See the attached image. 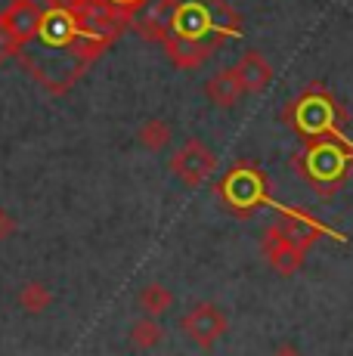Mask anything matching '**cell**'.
<instances>
[{"instance_id": "1", "label": "cell", "mask_w": 353, "mask_h": 356, "mask_svg": "<svg viewBox=\"0 0 353 356\" xmlns=\"http://www.w3.org/2000/svg\"><path fill=\"white\" fill-rule=\"evenodd\" d=\"M282 118L301 136H307V140H331V143H341V146L353 149L347 143V136H344L347 115H344L341 102L331 97L322 84H310L301 97L285 108Z\"/></svg>"}, {"instance_id": "2", "label": "cell", "mask_w": 353, "mask_h": 356, "mask_svg": "<svg viewBox=\"0 0 353 356\" xmlns=\"http://www.w3.org/2000/svg\"><path fill=\"white\" fill-rule=\"evenodd\" d=\"M353 149L341 146L331 140H316L313 146H307L301 155H295L297 174L307 183H313L319 193H331L347 180V161Z\"/></svg>"}, {"instance_id": "3", "label": "cell", "mask_w": 353, "mask_h": 356, "mask_svg": "<svg viewBox=\"0 0 353 356\" xmlns=\"http://www.w3.org/2000/svg\"><path fill=\"white\" fill-rule=\"evenodd\" d=\"M167 168H171V174L183 183V186L195 189V186H202V183L211 180V174L217 170V155L202 140H186L171 155Z\"/></svg>"}, {"instance_id": "4", "label": "cell", "mask_w": 353, "mask_h": 356, "mask_svg": "<svg viewBox=\"0 0 353 356\" xmlns=\"http://www.w3.org/2000/svg\"><path fill=\"white\" fill-rule=\"evenodd\" d=\"M227 328H229L227 313L217 304H208V300L195 304L192 310L180 319V332L186 334L195 347H214L217 341L227 334Z\"/></svg>"}, {"instance_id": "5", "label": "cell", "mask_w": 353, "mask_h": 356, "mask_svg": "<svg viewBox=\"0 0 353 356\" xmlns=\"http://www.w3.org/2000/svg\"><path fill=\"white\" fill-rule=\"evenodd\" d=\"M220 195L236 211H251L257 202H263V174L254 164H236L220 183Z\"/></svg>"}, {"instance_id": "6", "label": "cell", "mask_w": 353, "mask_h": 356, "mask_svg": "<svg viewBox=\"0 0 353 356\" xmlns=\"http://www.w3.org/2000/svg\"><path fill=\"white\" fill-rule=\"evenodd\" d=\"M261 254L279 276H295V273H301L307 251L297 248V245L273 223V227H267V232H263V238H261Z\"/></svg>"}, {"instance_id": "7", "label": "cell", "mask_w": 353, "mask_h": 356, "mask_svg": "<svg viewBox=\"0 0 353 356\" xmlns=\"http://www.w3.org/2000/svg\"><path fill=\"white\" fill-rule=\"evenodd\" d=\"M176 3H180V0H142L137 10L131 13V29L137 31L142 40L161 44V40L167 38V29H171Z\"/></svg>"}, {"instance_id": "8", "label": "cell", "mask_w": 353, "mask_h": 356, "mask_svg": "<svg viewBox=\"0 0 353 356\" xmlns=\"http://www.w3.org/2000/svg\"><path fill=\"white\" fill-rule=\"evenodd\" d=\"M233 74L236 81H239L242 93L251 97V93H263L270 84H273V65H270L267 56H261L257 50H248L245 56L239 59V63L233 65Z\"/></svg>"}, {"instance_id": "9", "label": "cell", "mask_w": 353, "mask_h": 356, "mask_svg": "<svg viewBox=\"0 0 353 356\" xmlns=\"http://www.w3.org/2000/svg\"><path fill=\"white\" fill-rule=\"evenodd\" d=\"M40 16H44V10H40L35 0H13V3L0 13V22L13 31V38H16L19 47H22L38 34Z\"/></svg>"}, {"instance_id": "10", "label": "cell", "mask_w": 353, "mask_h": 356, "mask_svg": "<svg viewBox=\"0 0 353 356\" xmlns=\"http://www.w3.org/2000/svg\"><path fill=\"white\" fill-rule=\"evenodd\" d=\"M161 47H165L167 59H171L176 68H183V72L205 65L208 59L217 53V47L202 44V40H186V38H165L161 40Z\"/></svg>"}, {"instance_id": "11", "label": "cell", "mask_w": 353, "mask_h": 356, "mask_svg": "<svg viewBox=\"0 0 353 356\" xmlns=\"http://www.w3.org/2000/svg\"><path fill=\"white\" fill-rule=\"evenodd\" d=\"M285 236L291 238V242L297 245V248L307 251L310 245H316V238L325 236V227H319V220H313V217L301 214V211H285L282 220L276 223Z\"/></svg>"}, {"instance_id": "12", "label": "cell", "mask_w": 353, "mask_h": 356, "mask_svg": "<svg viewBox=\"0 0 353 356\" xmlns=\"http://www.w3.org/2000/svg\"><path fill=\"white\" fill-rule=\"evenodd\" d=\"M205 97L217 108H233L236 102L245 97V93H242V87H239V81H236L233 68H220V72L211 74V78L205 81Z\"/></svg>"}, {"instance_id": "13", "label": "cell", "mask_w": 353, "mask_h": 356, "mask_svg": "<svg viewBox=\"0 0 353 356\" xmlns=\"http://www.w3.org/2000/svg\"><path fill=\"white\" fill-rule=\"evenodd\" d=\"M137 304H140V310L146 313V316L158 319V316H167V313L174 310L176 294L167 289V285H161V282H146L137 291Z\"/></svg>"}, {"instance_id": "14", "label": "cell", "mask_w": 353, "mask_h": 356, "mask_svg": "<svg viewBox=\"0 0 353 356\" xmlns=\"http://www.w3.org/2000/svg\"><path fill=\"white\" fill-rule=\"evenodd\" d=\"M127 341H131L133 350H155V347L165 341V325L155 316H146L142 313L140 319H133L131 332H127Z\"/></svg>"}, {"instance_id": "15", "label": "cell", "mask_w": 353, "mask_h": 356, "mask_svg": "<svg viewBox=\"0 0 353 356\" xmlns=\"http://www.w3.org/2000/svg\"><path fill=\"white\" fill-rule=\"evenodd\" d=\"M171 140H174V127L165 118H146L137 130V143L146 152H161V149L171 146Z\"/></svg>"}, {"instance_id": "16", "label": "cell", "mask_w": 353, "mask_h": 356, "mask_svg": "<svg viewBox=\"0 0 353 356\" xmlns=\"http://www.w3.org/2000/svg\"><path fill=\"white\" fill-rule=\"evenodd\" d=\"M16 300H19V307H22L25 313H31V316H40V313H47L53 307V291H50V285L31 279V282H25L22 289H19Z\"/></svg>"}, {"instance_id": "17", "label": "cell", "mask_w": 353, "mask_h": 356, "mask_svg": "<svg viewBox=\"0 0 353 356\" xmlns=\"http://www.w3.org/2000/svg\"><path fill=\"white\" fill-rule=\"evenodd\" d=\"M19 50H22V47H19V40L13 38V31L6 29L3 22H0V65L10 63V59H16Z\"/></svg>"}, {"instance_id": "18", "label": "cell", "mask_w": 353, "mask_h": 356, "mask_svg": "<svg viewBox=\"0 0 353 356\" xmlns=\"http://www.w3.org/2000/svg\"><path fill=\"white\" fill-rule=\"evenodd\" d=\"M13 232H16V220L6 211H0V238H10Z\"/></svg>"}, {"instance_id": "19", "label": "cell", "mask_w": 353, "mask_h": 356, "mask_svg": "<svg viewBox=\"0 0 353 356\" xmlns=\"http://www.w3.org/2000/svg\"><path fill=\"white\" fill-rule=\"evenodd\" d=\"M270 356H304V353H301V347L297 344H288V341H285V344H279Z\"/></svg>"}, {"instance_id": "20", "label": "cell", "mask_w": 353, "mask_h": 356, "mask_svg": "<svg viewBox=\"0 0 353 356\" xmlns=\"http://www.w3.org/2000/svg\"><path fill=\"white\" fill-rule=\"evenodd\" d=\"M108 3H112V6H118V10H124L127 16H131V13H133V10H137V6L142 3V0H108Z\"/></svg>"}, {"instance_id": "21", "label": "cell", "mask_w": 353, "mask_h": 356, "mask_svg": "<svg viewBox=\"0 0 353 356\" xmlns=\"http://www.w3.org/2000/svg\"><path fill=\"white\" fill-rule=\"evenodd\" d=\"M40 10H53V6H72L74 0H35Z\"/></svg>"}]
</instances>
